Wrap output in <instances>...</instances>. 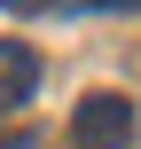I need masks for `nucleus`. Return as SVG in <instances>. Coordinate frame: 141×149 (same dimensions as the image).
<instances>
[{"label":"nucleus","instance_id":"nucleus-1","mask_svg":"<svg viewBox=\"0 0 141 149\" xmlns=\"http://www.w3.org/2000/svg\"><path fill=\"white\" fill-rule=\"evenodd\" d=\"M133 141V102L126 94H86L71 110V149H126Z\"/></svg>","mask_w":141,"mask_h":149},{"label":"nucleus","instance_id":"nucleus-4","mask_svg":"<svg viewBox=\"0 0 141 149\" xmlns=\"http://www.w3.org/2000/svg\"><path fill=\"white\" fill-rule=\"evenodd\" d=\"M8 8H47V0H8Z\"/></svg>","mask_w":141,"mask_h":149},{"label":"nucleus","instance_id":"nucleus-2","mask_svg":"<svg viewBox=\"0 0 141 149\" xmlns=\"http://www.w3.org/2000/svg\"><path fill=\"white\" fill-rule=\"evenodd\" d=\"M31 86H39V55H31L24 39H0V110L31 102Z\"/></svg>","mask_w":141,"mask_h":149},{"label":"nucleus","instance_id":"nucleus-3","mask_svg":"<svg viewBox=\"0 0 141 149\" xmlns=\"http://www.w3.org/2000/svg\"><path fill=\"white\" fill-rule=\"evenodd\" d=\"M47 8H63V16H78V8H126V0H47Z\"/></svg>","mask_w":141,"mask_h":149}]
</instances>
